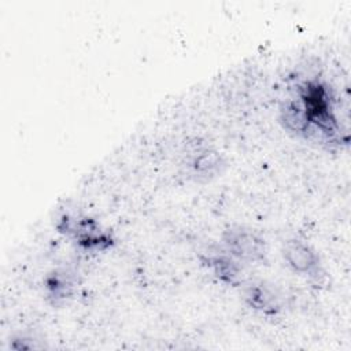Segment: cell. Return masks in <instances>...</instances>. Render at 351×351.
I'll return each mask as SVG.
<instances>
[{"label": "cell", "mask_w": 351, "mask_h": 351, "mask_svg": "<svg viewBox=\"0 0 351 351\" xmlns=\"http://www.w3.org/2000/svg\"><path fill=\"white\" fill-rule=\"evenodd\" d=\"M47 288L49 295L58 300V299H64L71 289V284L67 280V277L60 276V274H52L47 278Z\"/></svg>", "instance_id": "cell-9"}, {"label": "cell", "mask_w": 351, "mask_h": 351, "mask_svg": "<svg viewBox=\"0 0 351 351\" xmlns=\"http://www.w3.org/2000/svg\"><path fill=\"white\" fill-rule=\"evenodd\" d=\"M282 255L288 266L300 274H313L318 267V255L306 243L289 240L282 248Z\"/></svg>", "instance_id": "cell-4"}, {"label": "cell", "mask_w": 351, "mask_h": 351, "mask_svg": "<svg viewBox=\"0 0 351 351\" xmlns=\"http://www.w3.org/2000/svg\"><path fill=\"white\" fill-rule=\"evenodd\" d=\"M228 252L240 261L261 262L266 256L265 240L251 230L241 228L228 229L222 236Z\"/></svg>", "instance_id": "cell-3"}, {"label": "cell", "mask_w": 351, "mask_h": 351, "mask_svg": "<svg viewBox=\"0 0 351 351\" xmlns=\"http://www.w3.org/2000/svg\"><path fill=\"white\" fill-rule=\"evenodd\" d=\"M296 97L310 123L308 137L315 136L321 141L337 144L341 132L335 117L330 89L321 81L310 80L298 85Z\"/></svg>", "instance_id": "cell-1"}, {"label": "cell", "mask_w": 351, "mask_h": 351, "mask_svg": "<svg viewBox=\"0 0 351 351\" xmlns=\"http://www.w3.org/2000/svg\"><path fill=\"white\" fill-rule=\"evenodd\" d=\"M280 119L289 132L306 137L310 136V123L298 97L285 100L280 110Z\"/></svg>", "instance_id": "cell-5"}, {"label": "cell", "mask_w": 351, "mask_h": 351, "mask_svg": "<svg viewBox=\"0 0 351 351\" xmlns=\"http://www.w3.org/2000/svg\"><path fill=\"white\" fill-rule=\"evenodd\" d=\"M245 299L252 308L263 314L274 315L281 308L276 293L265 285H251L245 292Z\"/></svg>", "instance_id": "cell-7"}, {"label": "cell", "mask_w": 351, "mask_h": 351, "mask_svg": "<svg viewBox=\"0 0 351 351\" xmlns=\"http://www.w3.org/2000/svg\"><path fill=\"white\" fill-rule=\"evenodd\" d=\"M219 165H221V156L214 151H206L199 156H196L192 166L196 174L210 176L219 169Z\"/></svg>", "instance_id": "cell-8"}, {"label": "cell", "mask_w": 351, "mask_h": 351, "mask_svg": "<svg viewBox=\"0 0 351 351\" xmlns=\"http://www.w3.org/2000/svg\"><path fill=\"white\" fill-rule=\"evenodd\" d=\"M204 265L214 273V276L225 284L237 285L240 282L241 269L239 263L228 255L214 254L204 258Z\"/></svg>", "instance_id": "cell-6"}, {"label": "cell", "mask_w": 351, "mask_h": 351, "mask_svg": "<svg viewBox=\"0 0 351 351\" xmlns=\"http://www.w3.org/2000/svg\"><path fill=\"white\" fill-rule=\"evenodd\" d=\"M59 232L74 236L81 247L90 251H103L112 244L108 233L99 230L97 223L90 218L64 215L58 223Z\"/></svg>", "instance_id": "cell-2"}]
</instances>
